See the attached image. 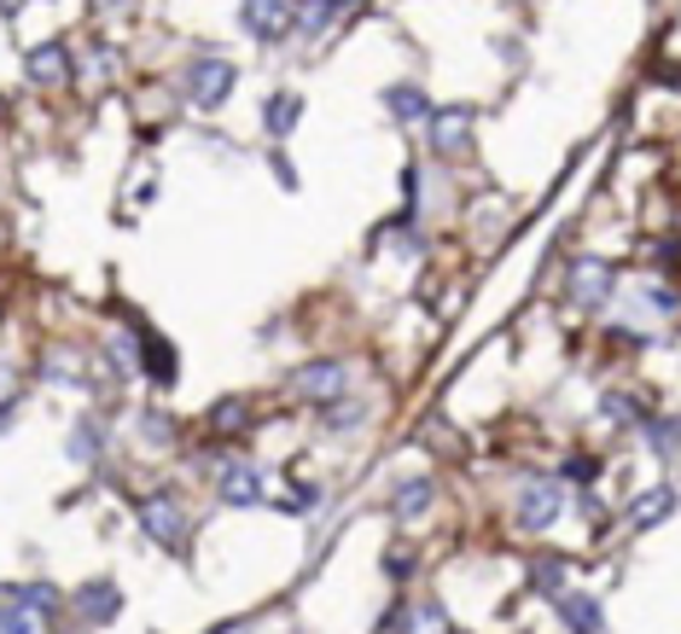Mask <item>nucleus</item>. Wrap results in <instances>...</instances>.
Here are the masks:
<instances>
[{"mask_svg":"<svg viewBox=\"0 0 681 634\" xmlns=\"http://www.w3.org/2000/svg\"><path fill=\"white\" fill-rule=\"evenodd\" d=\"M239 30L257 47H280L297 30V7L292 0H239Z\"/></svg>","mask_w":681,"mask_h":634,"instance_id":"nucleus-1","label":"nucleus"},{"mask_svg":"<svg viewBox=\"0 0 681 634\" xmlns=\"http://www.w3.org/2000/svg\"><path fill=\"white\" fill-rule=\"evenodd\" d=\"M286 390H292L297 402H309V408H333V402L349 390V367H344V361H309V367L292 373Z\"/></svg>","mask_w":681,"mask_h":634,"instance_id":"nucleus-2","label":"nucleus"},{"mask_svg":"<svg viewBox=\"0 0 681 634\" xmlns=\"http://www.w3.org/2000/svg\"><path fill=\"white\" fill-rule=\"evenodd\" d=\"M140 529H146L158 547L181 553V547H187V506L175 501V495H146V501H140Z\"/></svg>","mask_w":681,"mask_h":634,"instance_id":"nucleus-3","label":"nucleus"},{"mask_svg":"<svg viewBox=\"0 0 681 634\" xmlns=\"http://www.w3.org/2000/svg\"><path fill=\"white\" fill-rule=\"evenodd\" d=\"M234 82H239V70L227 65V59H193V70H187V99H193L198 111H216V106H227Z\"/></svg>","mask_w":681,"mask_h":634,"instance_id":"nucleus-4","label":"nucleus"},{"mask_svg":"<svg viewBox=\"0 0 681 634\" xmlns=\"http://www.w3.org/2000/svg\"><path fill=\"white\" fill-rule=\"evenodd\" d=\"M565 513V489L553 484V477H536V484L519 489V529H530V536H542V529H553Z\"/></svg>","mask_w":681,"mask_h":634,"instance_id":"nucleus-5","label":"nucleus"},{"mask_svg":"<svg viewBox=\"0 0 681 634\" xmlns=\"http://www.w3.org/2000/svg\"><path fill=\"white\" fill-rule=\"evenodd\" d=\"M472 106H443L432 111V151L437 158H466L472 151Z\"/></svg>","mask_w":681,"mask_h":634,"instance_id":"nucleus-6","label":"nucleus"},{"mask_svg":"<svg viewBox=\"0 0 681 634\" xmlns=\"http://www.w3.org/2000/svg\"><path fill=\"white\" fill-rule=\"evenodd\" d=\"M70 605H76V617H82V623L106 628L122 612V588H117V582H106V576H93V582H82V588L70 594Z\"/></svg>","mask_w":681,"mask_h":634,"instance_id":"nucleus-7","label":"nucleus"},{"mask_svg":"<svg viewBox=\"0 0 681 634\" xmlns=\"http://www.w3.org/2000/svg\"><path fill=\"white\" fill-rule=\"evenodd\" d=\"M263 466L257 460H227L221 466V477H216V495L227 501V506H257L263 501Z\"/></svg>","mask_w":681,"mask_h":634,"instance_id":"nucleus-8","label":"nucleus"},{"mask_svg":"<svg viewBox=\"0 0 681 634\" xmlns=\"http://www.w3.org/2000/svg\"><path fill=\"white\" fill-rule=\"evenodd\" d=\"M618 291V280H612V262H600V257H583L571 268V303H583V309H600L605 297Z\"/></svg>","mask_w":681,"mask_h":634,"instance_id":"nucleus-9","label":"nucleus"},{"mask_svg":"<svg viewBox=\"0 0 681 634\" xmlns=\"http://www.w3.org/2000/svg\"><path fill=\"white\" fill-rule=\"evenodd\" d=\"M0 634H53V617L30 594H0Z\"/></svg>","mask_w":681,"mask_h":634,"instance_id":"nucleus-10","label":"nucleus"},{"mask_svg":"<svg viewBox=\"0 0 681 634\" xmlns=\"http://www.w3.org/2000/svg\"><path fill=\"white\" fill-rule=\"evenodd\" d=\"M23 76H30L36 88H59V82H70V47H59V41L30 47V53H23Z\"/></svg>","mask_w":681,"mask_h":634,"instance_id":"nucleus-11","label":"nucleus"},{"mask_svg":"<svg viewBox=\"0 0 681 634\" xmlns=\"http://www.w3.org/2000/svg\"><path fill=\"white\" fill-rule=\"evenodd\" d=\"M675 506H681V495H675L670 484H659V489H641L635 501H629L623 518H629V529H652V524H664Z\"/></svg>","mask_w":681,"mask_h":634,"instance_id":"nucleus-12","label":"nucleus"},{"mask_svg":"<svg viewBox=\"0 0 681 634\" xmlns=\"http://www.w3.org/2000/svg\"><path fill=\"white\" fill-rule=\"evenodd\" d=\"M560 623L571 634H600L605 628V612H600L594 594H560Z\"/></svg>","mask_w":681,"mask_h":634,"instance_id":"nucleus-13","label":"nucleus"},{"mask_svg":"<svg viewBox=\"0 0 681 634\" xmlns=\"http://www.w3.org/2000/svg\"><path fill=\"white\" fill-rule=\"evenodd\" d=\"M432 501H437V484H432V477H408V484H396L391 513H396V518H425V513H432Z\"/></svg>","mask_w":681,"mask_h":634,"instance_id":"nucleus-14","label":"nucleus"},{"mask_svg":"<svg viewBox=\"0 0 681 634\" xmlns=\"http://www.w3.org/2000/svg\"><path fill=\"white\" fill-rule=\"evenodd\" d=\"M385 111H391L396 122H425L437 106H432V99H425L414 82H396V88H385Z\"/></svg>","mask_w":681,"mask_h":634,"instance_id":"nucleus-15","label":"nucleus"},{"mask_svg":"<svg viewBox=\"0 0 681 634\" xmlns=\"http://www.w3.org/2000/svg\"><path fill=\"white\" fill-rule=\"evenodd\" d=\"M600 419H605V425L647 430V408H641V396H629V390H605V396H600Z\"/></svg>","mask_w":681,"mask_h":634,"instance_id":"nucleus-16","label":"nucleus"},{"mask_svg":"<svg viewBox=\"0 0 681 634\" xmlns=\"http://www.w3.org/2000/svg\"><path fill=\"white\" fill-rule=\"evenodd\" d=\"M205 419H210V430H216V437H239V430L250 425V402H245V396H221V402H216V408H210Z\"/></svg>","mask_w":681,"mask_h":634,"instance_id":"nucleus-17","label":"nucleus"},{"mask_svg":"<svg viewBox=\"0 0 681 634\" xmlns=\"http://www.w3.org/2000/svg\"><path fill=\"white\" fill-rule=\"evenodd\" d=\"M140 349H146V378H158V385H175V349H169L158 333H140Z\"/></svg>","mask_w":681,"mask_h":634,"instance_id":"nucleus-18","label":"nucleus"},{"mask_svg":"<svg viewBox=\"0 0 681 634\" xmlns=\"http://www.w3.org/2000/svg\"><path fill=\"white\" fill-rule=\"evenodd\" d=\"M402 634H448V612L432 605V600H420V605L402 612Z\"/></svg>","mask_w":681,"mask_h":634,"instance_id":"nucleus-19","label":"nucleus"},{"mask_svg":"<svg viewBox=\"0 0 681 634\" xmlns=\"http://www.w3.org/2000/svg\"><path fill=\"white\" fill-rule=\"evenodd\" d=\"M297 117H303V93H274V99H268V111H263L268 135H286Z\"/></svg>","mask_w":681,"mask_h":634,"instance_id":"nucleus-20","label":"nucleus"},{"mask_svg":"<svg viewBox=\"0 0 681 634\" xmlns=\"http://www.w3.org/2000/svg\"><path fill=\"white\" fill-rule=\"evenodd\" d=\"M333 0H303V7H297V30L303 36H315V30H326V23H333Z\"/></svg>","mask_w":681,"mask_h":634,"instance_id":"nucleus-21","label":"nucleus"},{"mask_svg":"<svg viewBox=\"0 0 681 634\" xmlns=\"http://www.w3.org/2000/svg\"><path fill=\"white\" fill-rule=\"evenodd\" d=\"M530 582H536L542 594H560V582H565V559H553V553H547L542 565H530Z\"/></svg>","mask_w":681,"mask_h":634,"instance_id":"nucleus-22","label":"nucleus"},{"mask_svg":"<svg viewBox=\"0 0 681 634\" xmlns=\"http://www.w3.org/2000/svg\"><path fill=\"white\" fill-rule=\"evenodd\" d=\"M18 396H23V373L0 361V419H7V414L18 408Z\"/></svg>","mask_w":681,"mask_h":634,"instance_id":"nucleus-23","label":"nucleus"},{"mask_svg":"<svg viewBox=\"0 0 681 634\" xmlns=\"http://www.w3.org/2000/svg\"><path fill=\"white\" fill-rule=\"evenodd\" d=\"M594 477H600L594 454H571V460H565V484H594Z\"/></svg>","mask_w":681,"mask_h":634,"instance_id":"nucleus-24","label":"nucleus"},{"mask_svg":"<svg viewBox=\"0 0 681 634\" xmlns=\"http://www.w3.org/2000/svg\"><path fill=\"white\" fill-rule=\"evenodd\" d=\"M140 437H146V443H169V437H175V425H169L158 408H151V414H140Z\"/></svg>","mask_w":681,"mask_h":634,"instance_id":"nucleus-25","label":"nucleus"},{"mask_svg":"<svg viewBox=\"0 0 681 634\" xmlns=\"http://www.w3.org/2000/svg\"><path fill=\"white\" fill-rule=\"evenodd\" d=\"M93 448H99V425H82L70 437V460H93Z\"/></svg>","mask_w":681,"mask_h":634,"instance_id":"nucleus-26","label":"nucleus"},{"mask_svg":"<svg viewBox=\"0 0 681 634\" xmlns=\"http://www.w3.org/2000/svg\"><path fill=\"white\" fill-rule=\"evenodd\" d=\"M385 576L408 582V576H414V553H408V547H391V553H385Z\"/></svg>","mask_w":681,"mask_h":634,"instance_id":"nucleus-27","label":"nucleus"},{"mask_svg":"<svg viewBox=\"0 0 681 634\" xmlns=\"http://www.w3.org/2000/svg\"><path fill=\"white\" fill-rule=\"evenodd\" d=\"M93 7H106V12H117V7H129V0H93Z\"/></svg>","mask_w":681,"mask_h":634,"instance_id":"nucleus-28","label":"nucleus"},{"mask_svg":"<svg viewBox=\"0 0 681 634\" xmlns=\"http://www.w3.org/2000/svg\"><path fill=\"white\" fill-rule=\"evenodd\" d=\"M333 7H338V12H349V7H367V0H333Z\"/></svg>","mask_w":681,"mask_h":634,"instance_id":"nucleus-29","label":"nucleus"},{"mask_svg":"<svg viewBox=\"0 0 681 634\" xmlns=\"http://www.w3.org/2000/svg\"><path fill=\"white\" fill-rule=\"evenodd\" d=\"M0 117H7V99H0Z\"/></svg>","mask_w":681,"mask_h":634,"instance_id":"nucleus-30","label":"nucleus"}]
</instances>
